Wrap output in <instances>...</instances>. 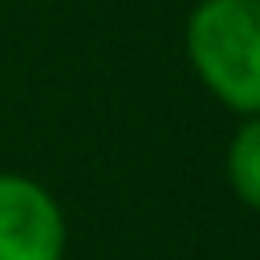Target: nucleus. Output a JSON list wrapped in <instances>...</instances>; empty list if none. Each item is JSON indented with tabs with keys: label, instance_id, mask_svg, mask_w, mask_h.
I'll return each mask as SVG.
<instances>
[{
	"label": "nucleus",
	"instance_id": "nucleus-2",
	"mask_svg": "<svg viewBox=\"0 0 260 260\" xmlns=\"http://www.w3.org/2000/svg\"><path fill=\"white\" fill-rule=\"evenodd\" d=\"M69 228L57 195L16 171H0V260H65Z\"/></svg>",
	"mask_w": 260,
	"mask_h": 260
},
{
	"label": "nucleus",
	"instance_id": "nucleus-3",
	"mask_svg": "<svg viewBox=\"0 0 260 260\" xmlns=\"http://www.w3.org/2000/svg\"><path fill=\"white\" fill-rule=\"evenodd\" d=\"M223 171H228V183L236 191V199L252 211H260V114L256 118H244L228 142V154H223Z\"/></svg>",
	"mask_w": 260,
	"mask_h": 260
},
{
	"label": "nucleus",
	"instance_id": "nucleus-1",
	"mask_svg": "<svg viewBox=\"0 0 260 260\" xmlns=\"http://www.w3.org/2000/svg\"><path fill=\"white\" fill-rule=\"evenodd\" d=\"M187 61L219 106L240 118H256L260 0H199L187 16Z\"/></svg>",
	"mask_w": 260,
	"mask_h": 260
}]
</instances>
